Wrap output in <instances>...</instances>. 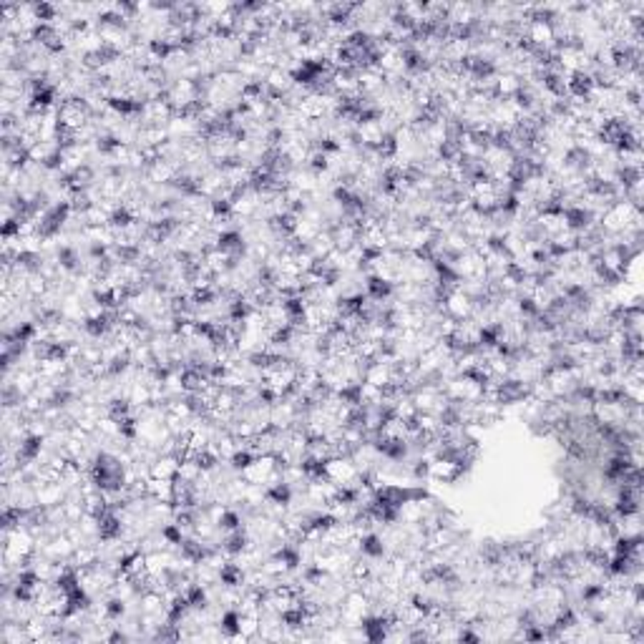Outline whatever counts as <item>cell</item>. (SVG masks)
<instances>
[{"instance_id":"obj_1","label":"cell","mask_w":644,"mask_h":644,"mask_svg":"<svg viewBox=\"0 0 644 644\" xmlns=\"http://www.w3.org/2000/svg\"><path fill=\"white\" fill-rule=\"evenodd\" d=\"M177 473H179V458L177 455L159 453L149 463V476H154V478H177Z\"/></svg>"}]
</instances>
